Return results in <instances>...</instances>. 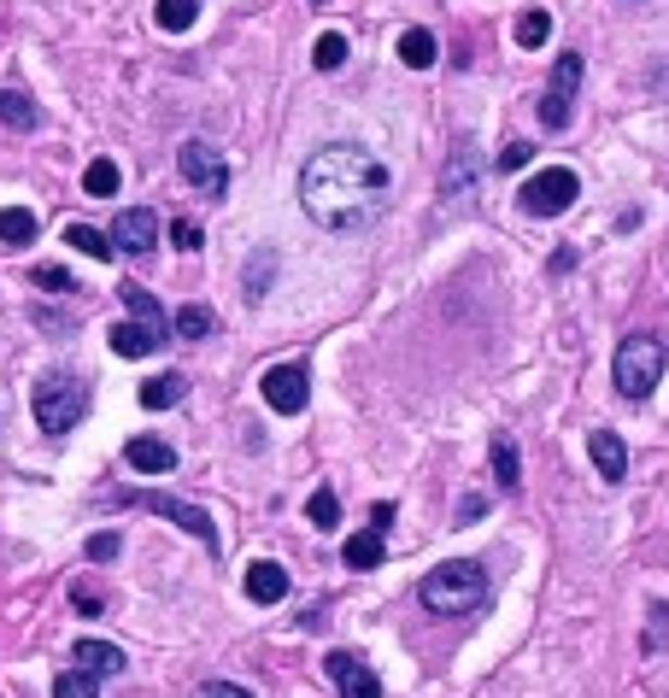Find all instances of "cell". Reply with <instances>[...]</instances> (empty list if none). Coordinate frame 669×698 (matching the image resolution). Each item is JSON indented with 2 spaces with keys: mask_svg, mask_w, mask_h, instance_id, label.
Wrapping results in <instances>:
<instances>
[{
  "mask_svg": "<svg viewBox=\"0 0 669 698\" xmlns=\"http://www.w3.org/2000/svg\"><path fill=\"white\" fill-rule=\"evenodd\" d=\"M388 188H394L388 165L353 141H329L300 165V206L317 229H365L382 212Z\"/></svg>",
  "mask_w": 669,
  "mask_h": 698,
  "instance_id": "1",
  "label": "cell"
},
{
  "mask_svg": "<svg viewBox=\"0 0 669 698\" xmlns=\"http://www.w3.org/2000/svg\"><path fill=\"white\" fill-rule=\"evenodd\" d=\"M417 599L434 617H470V610L488 605V570L476 558H453V563H434V570L417 581Z\"/></svg>",
  "mask_w": 669,
  "mask_h": 698,
  "instance_id": "2",
  "label": "cell"
},
{
  "mask_svg": "<svg viewBox=\"0 0 669 698\" xmlns=\"http://www.w3.org/2000/svg\"><path fill=\"white\" fill-rule=\"evenodd\" d=\"M664 365H669V346L658 334H629V341L617 346V358H610V376H617V394L622 399H652V388L664 382Z\"/></svg>",
  "mask_w": 669,
  "mask_h": 698,
  "instance_id": "3",
  "label": "cell"
},
{
  "mask_svg": "<svg viewBox=\"0 0 669 698\" xmlns=\"http://www.w3.org/2000/svg\"><path fill=\"white\" fill-rule=\"evenodd\" d=\"M30 411H36L41 434H71L83 423V411H89V388L77 376H41L30 394Z\"/></svg>",
  "mask_w": 669,
  "mask_h": 698,
  "instance_id": "4",
  "label": "cell"
},
{
  "mask_svg": "<svg viewBox=\"0 0 669 698\" xmlns=\"http://www.w3.org/2000/svg\"><path fill=\"white\" fill-rule=\"evenodd\" d=\"M522 212L529 217H564L581 200V182H576V170L570 165H546V170H534L529 182H522Z\"/></svg>",
  "mask_w": 669,
  "mask_h": 698,
  "instance_id": "5",
  "label": "cell"
},
{
  "mask_svg": "<svg viewBox=\"0 0 669 698\" xmlns=\"http://www.w3.org/2000/svg\"><path fill=\"white\" fill-rule=\"evenodd\" d=\"M118 505H136V511H153V517H165V522H177V529H188L206 551H217V529H212V517L200 511V505H188V499H171V493H159V487H141V493H118Z\"/></svg>",
  "mask_w": 669,
  "mask_h": 698,
  "instance_id": "6",
  "label": "cell"
},
{
  "mask_svg": "<svg viewBox=\"0 0 669 698\" xmlns=\"http://www.w3.org/2000/svg\"><path fill=\"white\" fill-rule=\"evenodd\" d=\"M177 165H182V182L200 188L206 200H224V194H229V158L217 153L212 141H182Z\"/></svg>",
  "mask_w": 669,
  "mask_h": 698,
  "instance_id": "7",
  "label": "cell"
},
{
  "mask_svg": "<svg viewBox=\"0 0 669 698\" xmlns=\"http://www.w3.org/2000/svg\"><path fill=\"white\" fill-rule=\"evenodd\" d=\"M576 89H581V53H558V65H552V83H546V94H541V124H546V129H570Z\"/></svg>",
  "mask_w": 669,
  "mask_h": 698,
  "instance_id": "8",
  "label": "cell"
},
{
  "mask_svg": "<svg viewBox=\"0 0 669 698\" xmlns=\"http://www.w3.org/2000/svg\"><path fill=\"white\" fill-rule=\"evenodd\" d=\"M258 394L276 417H300L305 399H312V376H305V365H270L258 376Z\"/></svg>",
  "mask_w": 669,
  "mask_h": 698,
  "instance_id": "9",
  "label": "cell"
},
{
  "mask_svg": "<svg viewBox=\"0 0 669 698\" xmlns=\"http://www.w3.org/2000/svg\"><path fill=\"white\" fill-rule=\"evenodd\" d=\"M324 669H329V681H335V693H341V698H382L376 669L365 658H353V651H329Z\"/></svg>",
  "mask_w": 669,
  "mask_h": 698,
  "instance_id": "10",
  "label": "cell"
},
{
  "mask_svg": "<svg viewBox=\"0 0 669 698\" xmlns=\"http://www.w3.org/2000/svg\"><path fill=\"white\" fill-rule=\"evenodd\" d=\"M112 246L118 253H153L159 246V217L148 212V206H129V212H118V224H112Z\"/></svg>",
  "mask_w": 669,
  "mask_h": 698,
  "instance_id": "11",
  "label": "cell"
},
{
  "mask_svg": "<svg viewBox=\"0 0 669 698\" xmlns=\"http://www.w3.org/2000/svg\"><path fill=\"white\" fill-rule=\"evenodd\" d=\"M71 663L83 669V675H94V681H106V675H124V646H112V639H89L83 634L77 646H71Z\"/></svg>",
  "mask_w": 669,
  "mask_h": 698,
  "instance_id": "12",
  "label": "cell"
},
{
  "mask_svg": "<svg viewBox=\"0 0 669 698\" xmlns=\"http://www.w3.org/2000/svg\"><path fill=\"white\" fill-rule=\"evenodd\" d=\"M241 587H247V599H253V605H276V599H288V570H282V563H270V558H253Z\"/></svg>",
  "mask_w": 669,
  "mask_h": 698,
  "instance_id": "13",
  "label": "cell"
},
{
  "mask_svg": "<svg viewBox=\"0 0 669 698\" xmlns=\"http://www.w3.org/2000/svg\"><path fill=\"white\" fill-rule=\"evenodd\" d=\"M124 458L136 464L141 475H171V470H177V446L159 441V434H136V441L124 446Z\"/></svg>",
  "mask_w": 669,
  "mask_h": 698,
  "instance_id": "14",
  "label": "cell"
},
{
  "mask_svg": "<svg viewBox=\"0 0 669 698\" xmlns=\"http://www.w3.org/2000/svg\"><path fill=\"white\" fill-rule=\"evenodd\" d=\"M588 453H593V470H599L605 482H622V475H629V446H622V434L593 429L588 434Z\"/></svg>",
  "mask_w": 669,
  "mask_h": 698,
  "instance_id": "15",
  "label": "cell"
},
{
  "mask_svg": "<svg viewBox=\"0 0 669 698\" xmlns=\"http://www.w3.org/2000/svg\"><path fill=\"white\" fill-rule=\"evenodd\" d=\"M159 346H165V329L136 323V317L112 329V353H118V358H148V353H159Z\"/></svg>",
  "mask_w": 669,
  "mask_h": 698,
  "instance_id": "16",
  "label": "cell"
},
{
  "mask_svg": "<svg viewBox=\"0 0 669 698\" xmlns=\"http://www.w3.org/2000/svg\"><path fill=\"white\" fill-rule=\"evenodd\" d=\"M382 558H388V546H382V534H376V529L353 534V541L341 546V563H346V570H376Z\"/></svg>",
  "mask_w": 669,
  "mask_h": 698,
  "instance_id": "17",
  "label": "cell"
},
{
  "mask_svg": "<svg viewBox=\"0 0 669 698\" xmlns=\"http://www.w3.org/2000/svg\"><path fill=\"white\" fill-rule=\"evenodd\" d=\"M36 236H41V217L30 206H7V212H0V241H7V246H30Z\"/></svg>",
  "mask_w": 669,
  "mask_h": 698,
  "instance_id": "18",
  "label": "cell"
},
{
  "mask_svg": "<svg viewBox=\"0 0 669 698\" xmlns=\"http://www.w3.org/2000/svg\"><path fill=\"white\" fill-rule=\"evenodd\" d=\"M488 458H493V482H500L505 493H517V482H522V464H517V446H512V434H493Z\"/></svg>",
  "mask_w": 669,
  "mask_h": 698,
  "instance_id": "19",
  "label": "cell"
},
{
  "mask_svg": "<svg viewBox=\"0 0 669 698\" xmlns=\"http://www.w3.org/2000/svg\"><path fill=\"white\" fill-rule=\"evenodd\" d=\"M434 53H441V41H434V30H424V24H412V30L400 36V60L412 71H429Z\"/></svg>",
  "mask_w": 669,
  "mask_h": 698,
  "instance_id": "20",
  "label": "cell"
},
{
  "mask_svg": "<svg viewBox=\"0 0 669 698\" xmlns=\"http://www.w3.org/2000/svg\"><path fill=\"white\" fill-rule=\"evenodd\" d=\"M0 124L7 129H18V136H30V129L41 124V112L30 106V100H24L18 89H0Z\"/></svg>",
  "mask_w": 669,
  "mask_h": 698,
  "instance_id": "21",
  "label": "cell"
},
{
  "mask_svg": "<svg viewBox=\"0 0 669 698\" xmlns=\"http://www.w3.org/2000/svg\"><path fill=\"white\" fill-rule=\"evenodd\" d=\"M182 376H153V382H141V405H148V411H171V405H182Z\"/></svg>",
  "mask_w": 669,
  "mask_h": 698,
  "instance_id": "22",
  "label": "cell"
},
{
  "mask_svg": "<svg viewBox=\"0 0 669 698\" xmlns=\"http://www.w3.org/2000/svg\"><path fill=\"white\" fill-rule=\"evenodd\" d=\"M470 182H476V148H470V141H458L453 165H446V177H441V194L458 200V188H470Z\"/></svg>",
  "mask_w": 669,
  "mask_h": 698,
  "instance_id": "23",
  "label": "cell"
},
{
  "mask_svg": "<svg viewBox=\"0 0 669 698\" xmlns=\"http://www.w3.org/2000/svg\"><path fill=\"white\" fill-rule=\"evenodd\" d=\"M153 18H159V30L182 36V30H194V18H200V0H159V7H153Z\"/></svg>",
  "mask_w": 669,
  "mask_h": 698,
  "instance_id": "24",
  "label": "cell"
},
{
  "mask_svg": "<svg viewBox=\"0 0 669 698\" xmlns=\"http://www.w3.org/2000/svg\"><path fill=\"white\" fill-rule=\"evenodd\" d=\"M270 276H276V246H258L253 258H247V300H265L270 294Z\"/></svg>",
  "mask_w": 669,
  "mask_h": 698,
  "instance_id": "25",
  "label": "cell"
},
{
  "mask_svg": "<svg viewBox=\"0 0 669 698\" xmlns=\"http://www.w3.org/2000/svg\"><path fill=\"white\" fill-rule=\"evenodd\" d=\"M171 329H177V341H206V334L217 329V317L206 312V305H182V312L171 317Z\"/></svg>",
  "mask_w": 669,
  "mask_h": 698,
  "instance_id": "26",
  "label": "cell"
},
{
  "mask_svg": "<svg viewBox=\"0 0 669 698\" xmlns=\"http://www.w3.org/2000/svg\"><path fill=\"white\" fill-rule=\"evenodd\" d=\"M65 241L77 246V253H89V258H100V265H106V258L118 253V246H112V236H100V229H89V224H71V229H65Z\"/></svg>",
  "mask_w": 669,
  "mask_h": 698,
  "instance_id": "27",
  "label": "cell"
},
{
  "mask_svg": "<svg viewBox=\"0 0 669 698\" xmlns=\"http://www.w3.org/2000/svg\"><path fill=\"white\" fill-rule=\"evenodd\" d=\"M546 36H552V12H522L517 18V48H546Z\"/></svg>",
  "mask_w": 669,
  "mask_h": 698,
  "instance_id": "28",
  "label": "cell"
},
{
  "mask_svg": "<svg viewBox=\"0 0 669 698\" xmlns=\"http://www.w3.org/2000/svg\"><path fill=\"white\" fill-rule=\"evenodd\" d=\"M124 305H129V317H136V323L165 329V312H159V300L148 294V288H136V282H129V288H124Z\"/></svg>",
  "mask_w": 669,
  "mask_h": 698,
  "instance_id": "29",
  "label": "cell"
},
{
  "mask_svg": "<svg viewBox=\"0 0 669 698\" xmlns=\"http://www.w3.org/2000/svg\"><path fill=\"white\" fill-rule=\"evenodd\" d=\"M312 65H317V71H341V65H346V36H341V30H324V36H317Z\"/></svg>",
  "mask_w": 669,
  "mask_h": 698,
  "instance_id": "30",
  "label": "cell"
},
{
  "mask_svg": "<svg viewBox=\"0 0 669 698\" xmlns=\"http://www.w3.org/2000/svg\"><path fill=\"white\" fill-rule=\"evenodd\" d=\"M118 165H112V158H94V165H89V177H83V188H89V194L94 200H112V194H118Z\"/></svg>",
  "mask_w": 669,
  "mask_h": 698,
  "instance_id": "31",
  "label": "cell"
},
{
  "mask_svg": "<svg viewBox=\"0 0 669 698\" xmlns=\"http://www.w3.org/2000/svg\"><path fill=\"white\" fill-rule=\"evenodd\" d=\"M53 698H100V681L83 675V669H65V675L53 681Z\"/></svg>",
  "mask_w": 669,
  "mask_h": 698,
  "instance_id": "32",
  "label": "cell"
},
{
  "mask_svg": "<svg viewBox=\"0 0 669 698\" xmlns=\"http://www.w3.org/2000/svg\"><path fill=\"white\" fill-rule=\"evenodd\" d=\"M305 517H312L317 529H335V522H341V499H335L329 487H317L312 499H305Z\"/></svg>",
  "mask_w": 669,
  "mask_h": 698,
  "instance_id": "33",
  "label": "cell"
},
{
  "mask_svg": "<svg viewBox=\"0 0 669 698\" xmlns=\"http://www.w3.org/2000/svg\"><path fill=\"white\" fill-rule=\"evenodd\" d=\"M171 241H177L182 253H194V246H200V224H194V217H177V224H171Z\"/></svg>",
  "mask_w": 669,
  "mask_h": 698,
  "instance_id": "34",
  "label": "cell"
},
{
  "mask_svg": "<svg viewBox=\"0 0 669 698\" xmlns=\"http://www.w3.org/2000/svg\"><path fill=\"white\" fill-rule=\"evenodd\" d=\"M529 158H534L529 141H512V148L500 153V170H529Z\"/></svg>",
  "mask_w": 669,
  "mask_h": 698,
  "instance_id": "35",
  "label": "cell"
},
{
  "mask_svg": "<svg viewBox=\"0 0 669 698\" xmlns=\"http://www.w3.org/2000/svg\"><path fill=\"white\" fill-rule=\"evenodd\" d=\"M36 288H60V294H71V270H60V265H41V270H36Z\"/></svg>",
  "mask_w": 669,
  "mask_h": 698,
  "instance_id": "36",
  "label": "cell"
},
{
  "mask_svg": "<svg viewBox=\"0 0 669 698\" xmlns=\"http://www.w3.org/2000/svg\"><path fill=\"white\" fill-rule=\"evenodd\" d=\"M194 698H253V693L236 687V681H206V687H200Z\"/></svg>",
  "mask_w": 669,
  "mask_h": 698,
  "instance_id": "37",
  "label": "cell"
},
{
  "mask_svg": "<svg viewBox=\"0 0 669 698\" xmlns=\"http://www.w3.org/2000/svg\"><path fill=\"white\" fill-rule=\"evenodd\" d=\"M89 558H100V563L118 558V534H94V541H89Z\"/></svg>",
  "mask_w": 669,
  "mask_h": 698,
  "instance_id": "38",
  "label": "cell"
},
{
  "mask_svg": "<svg viewBox=\"0 0 669 698\" xmlns=\"http://www.w3.org/2000/svg\"><path fill=\"white\" fill-rule=\"evenodd\" d=\"M71 605H77V610H83V617H94V610H100V599H94V593H89V587H77V593H71Z\"/></svg>",
  "mask_w": 669,
  "mask_h": 698,
  "instance_id": "39",
  "label": "cell"
},
{
  "mask_svg": "<svg viewBox=\"0 0 669 698\" xmlns=\"http://www.w3.org/2000/svg\"><path fill=\"white\" fill-rule=\"evenodd\" d=\"M388 522H394V505H376V511H370V529H376V534H382V529H388Z\"/></svg>",
  "mask_w": 669,
  "mask_h": 698,
  "instance_id": "40",
  "label": "cell"
}]
</instances>
